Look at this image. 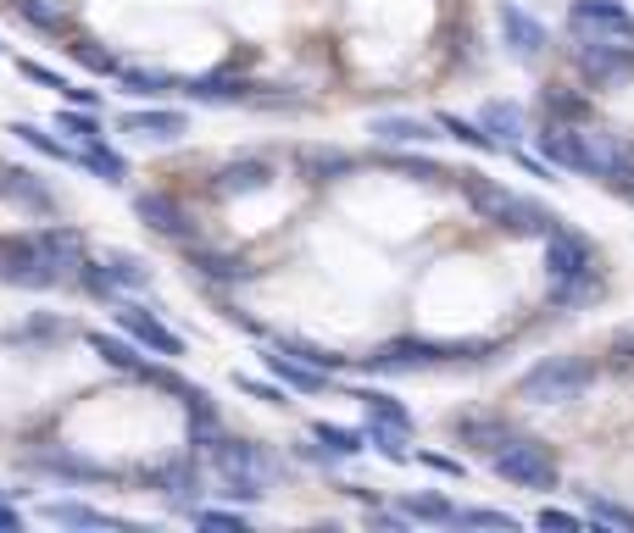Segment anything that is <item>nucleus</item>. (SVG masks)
Segmentation results:
<instances>
[{
  "label": "nucleus",
  "instance_id": "obj_48",
  "mask_svg": "<svg viewBox=\"0 0 634 533\" xmlns=\"http://www.w3.org/2000/svg\"><path fill=\"white\" fill-rule=\"evenodd\" d=\"M195 522H201V527H228V533L245 527V516H234V511H195Z\"/></svg>",
  "mask_w": 634,
  "mask_h": 533
},
{
  "label": "nucleus",
  "instance_id": "obj_45",
  "mask_svg": "<svg viewBox=\"0 0 634 533\" xmlns=\"http://www.w3.org/2000/svg\"><path fill=\"white\" fill-rule=\"evenodd\" d=\"M195 267L206 278H250V267L245 262H228V256H195Z\"/></svg>",
  "mask_w": 634,
  "mask_h": 533
},
{
  "label": "nucleus",
  "instance_id": "obj_44",
  "mask_svg": "<svg viewBox=\"0 0 634 533\" xmlns=\"http://www.w3.org/2000/svg\"><path fill=\"white\" fill-rule=\"evenodd\" d=\"M396 167H401L407 178H418V184H446V178H451L446 167H434V162H418V156H396Z\"/></svg>",
  "mask_w": 634,
  "mask_h": 533
},
{
  "label": "nucleus",
  "instance_id": "obj_51",
  "mask_svg": "<svg viewBox=\"0 0 634 533\" xmlns=\"http://www.w3.org/2000/svg\"><path fill=\"white\" fill-rule=\"evenodd\" d=\"M18 527H23V516H18L7 500H0V533H18Z\"/></svg>",
  "mask_w": 634,
  "mask_h": 533
},
{
  "label": "nucleus",
  "instance_id": "obj_40",
  "mask_svg": "<svg viewBox=\"0 0 634 533\" xmlns=\"http://www.w3.org/2000/svg\"><path fill=\"white\" fill-rule=\"evenodd\" d=\"M601 295V278H579V284H551V306H590Z\"/></svg>",
  "mask_w": 634,
  "mask_h": 533
},
{
  "label": "nucleus",
  "instance_id": "obj_15",
  "mask_svg": "<svg viewBox=\"0 0 634 533\" xmlns=\"http://www.w3.org/2000/svg\"><path fill=\"white\" fill-rule=\"evenodd\" d=\"M457 439H462L468 450H484V455H495V450H507L518 433H512L507 422H495V417H462V422H457Z\"/></svg>",
  "mask_w": 634,
  "mask_h": 533
},
{
  "label": "nucleus",
  "instance_id": "obj_34",
  "mask_svg": "<svg viewBox=\"0 0 634 533\" xmlns=\"http://www.w3.org/2000/svg\"><path fill=\"white\" fill-rule=\"evenodd\" d=\"M117 79H123L134 95H173V90H178L167 73H151V68H117Z\"/></svg>",
  "mask_w": 634,
  "mask_h": 533
},
{
  "label": "nucleus",
  "instance_id": "obj_30",
  "mask_svg": "<svg viewBox=\"0 0 634 533\" xmlns=\"http://www.w3.org/2000/svg\"><path fill=\"white\" fill-rule=\"evenodd\" d=\"M245 90L250 84H239V79H223V73H206V79H195L184 95L190 101H245Z\"/></svg>",
  "mask_w": 634,
  "mask_h": 533
},
{
  "label": "nucleus",
  "instance_id": "obj_16",
  "mask_svg": "<svg viewBox=\"0 0 634 533\" xmlns=\"http://www.w3.org/2000/svg\"><path fill=\"white\" fill-rule=\"evenodd\" d=\"M267 367H273L289 389H306V394L329 389V372H324V367H311V361H300L295 350H273V356H267Z\"/></svg>",
  "mask_w": 634,
  "mask_h": 533
},
{
  "label": "nucleus",
  "instance_id": "obj_32",
  "mask_svg": "<svg viewBox=\"0 0 634 533\" xmlns=\"http://www.w3.org/2000/svg\"><path fill=\"white\" fill-rule=\"evenodd\" d=\"M311 439H324L329 455H357L368 444V433H351V428H335V422H311Z\"/></svg>",
  "mask_w": 634,
  "mask_h": 533
},
{
  "label": "nucleus",
  "instance_id": "obj_2",
  "mask_svg": "<svg viewBox=\"0 0 634 533\" xmlns=\"http://www.w3.org/2000/svg\"><path fill=\"white\" fill-rule=\"evenodd\" d=\"M462 189H468V201L479 206V217L495 223V228H507V234H556V217H551L545 206H534V201H523V195H507V189L484 184L479 173H462Z\"/></svg>",
  "mask_w": 634,
  "mask_h": 533
},
{
  "label": "nucleus",
  "instance_id": "obj_28",
  "mask_svg": "<svg viewBox=\"0 0 634 533\" xmlns=\"http://www.w3.org/2000/svg\"><path fill=\"white\" fill-rule=\"evenodd\" d=\"M357 400H362V411H368V422H396V428H407V433H412V417H407V406H401L396 394H379V389H362Z\"/></svg>",
  "mask_w": 634,
  "mask_h": 533
},
{
  "label": "nucleus",
  "instance_id": "obj_17",
  "mask_svg": "<svg viewBox=\"0 0 634 533\" xmlns=\"http://www.w3.org/2000/svg\"><path fill=\"white\" fill-rule=\"evenodd\" d=\"M134 212H140V223H151L156 234H190L184 206H178V201H167V195H140V201H134Z\"/></svg>",
  "mask_w": 634,
  "mask_h": 533
},
{
  "label": "nucleus",
  "instance_id": "obj_39",
  "mask_svg": "<svg viewBox=\"0 0 634 533\" xmlns=\"http://www.w3.org/2000/svg\"><path fill=\"white\" fill-rule=\"evenodd\" d=\"M368 439L379 444V455L407 461V428H396V422H368Z\"/></svg>",
  "mask_w": 634,
  "mask_h": 533
},
{
  "label": "nucleus",
  "instance_id": "obj_10",
  "mask_svg": "<svg viewBox=\"0 0 634 533\" xmlns=\"http://www.w3.org/2000/svg\"><path fill=\"white\" fill-rule=\"evenodd\" d=\"M634 68V51L623 40H579V73L595 84H612Z\"/></svg>",
  "mask_w": 634,
  "mask_h": 533
},
{
  "label": "nucleus",
  "instance_id": "obj_47",
  "mask_svg": "<svg viewBox=\"0 0 634 533\" xmlns=\"http://www.w3.org/2000/svg\"><path fill=\"white\" fill-rule=\"evenodd\" d=\"M18 73H23L29 84H40V90H62V95H68V79H62V73H51V68H40V62H29V57L18 62Z\"/></svg>",
  "mask_w": 634,
  "mask_h": 533
},
{
  "label": "nucleus",
  "instance_id": "obj_36",
  "mask_svg": "<svg viewBox=\"0 0 634 533\" xmlns=\"http://www.w3.org/2000/svg\"><path fill=\"white\" fill-rule=\"evenodd\" d=\"M68 57H73L79 68H90V73H112V79H117V68H123V62H117V57H106L95 40H73V45H68Z\"/></svg>",
  "mask_w": 634,
  "mask_h": 533
},
{
  "label": "nucleus",
  "instance_id": "obj_21",
  "mask_svg": "<svg viewBox=\"0 0 634 533\" xmlns=\"http://www.w3.org/2000/svg\"><path fill=\"white\" fill-rule=\"evenodd\" d=\"M151 483H156L167 500H178V505H184V500L195 494V467H190L184 455H178V461L167 455V461H156V467H151Z\"/></svg>",
  "mask_w": 634,
  "mask_h": 533
},
{
  "label": "nucleus",
  "instance_id": "obj_12",
  "mask_svg": "<svg viewBox=\"0 0 634 533\" xmlns=\"http://www.w3.org/2000/svg\"><path fill=\"white\" fill-rule=\"evenodd\" d=\"M540 151L551 167H567V173H584V129H562V123H545L540 129Z\"/></svg>",
  "mask_w": 634,
  "mask_h": 533
},
{
  "label": "nucleus",
  "instance_id": "obj_31",
  "mask_svg": "<svg viewBox=\"0 0 634 533\" xmlns=\"http://www.w3.org/2000/svg\"><path fill=\"white\" fill-rule=\"evenodd\" d=\"M12 7H18L23 23H34L40 34H62V29H68V18H62L57 0H12Z\"/></svg>",
  "mask_w": 634,
  "mask_h": 533
},
{
  "label": "nucleus",
  "instance_id": "obj_35",
  "mask_svg": "<svg viewBox=\"0 0 634 533\" xmlns=\"http://www.w3.org/2000/svg\"><path fill=\"white\" fill-rule=\"evenodd\" d=\"M440 129H446L451 140H462V145H473V151H495V134H490L484 123H462V117H451V112H440Z\"/></svg>",
  "mask_w": 634,
  "mask_h": 533
},
{
  "label": "nucleus",
  "instance_id": "obj_33",
  "mask_svg": "<svg viewBox=\"0 0 634 533\" xmlns=\"http://www.w3.org/2000/svg\"><path fill=\"white\" fill-rule=\"evenodd\" d=\"M7 134H18V140L29 145V151H40V156H51V162H79V151H68V145H57V140H51V134H40L34 123H12Z\"/></svg>",
  "mask_w": 634,
  "mask_h": 533
},
{
  "label": "nucleus",
  "instance_id": "obj_27",
  "mask_svg": "<svg viewBox=\"0 0 634 533\" xmlns=\"http://www.w3.org/2000/svg\"><path fill=\"white\" fill-rule=\"evenodd\" d=\"M267 184V162H234L217 173V195H245V189H262Z\"/></svg>",
  "mask_w": 634,
  "mask_h": 533
},
{
  "label": "nucleus",
  "instance_id": "obj_14",
  "mask_svg": "<svg viewBox=\"0 0 634 533\" xmlns=\"http://www.w3.org/2000/svg\"><path fill=\"white\" fill-rule=\"evenodd\" d=\"M190 117L184 112H123V134H140V140H184Z\"/></svg>",
  "mask_w": 634,
  "mask_h": 533
},
{
  "label": "nucleus",
  "instance_id": "obj_38",
  "mask_svg": "<svg viewBox=\"0 0 634 533\" xmlns=\"http://www.w3.org/2000/svg\"><path fill=\"white\" fill-rule=\"evenodd\" d=\"M57 129H62L68 140H79V145L101 140V129H95V112H90V106H84V112H73V106H68V112H57Z\"/></svg>",
  "mask_w": 634,
  "mask_h": 533
},
{
  "label": "nucleus",
  "instance_id": "obj_29",
  "mask_svg": "<svg viewBox=\"0 0 634 533\" xmlns=\"http://www.w3.org/2000/svg\"><path fill=\"white\" fill-rule=\"evenodd\" d=\"M401 511H407V516H418V522L457 527V505H451V500H440V494H407V500H401Z\"/></svg>",
  "mask_w": 634,
  "mask_h": 533
},
{
  "label": "nucleus",
  "instance_id": "obj_26",
  "mask_svg": "<svg viewBox=\"0 0 634 533\" xmlns=\"http://www.w3.org/2000/svg\"><path fill=\"white\" fill-rule=\"evenodd\" d=\"M79 167H90L95 178H106V184H123L129 178V167H123V156H112L101 140H90V145H79Z\"/></svg>",
  "mask_w": 634,
  "mask_h": 533
},
{
  "label": "nucleus",
  "instance_id": "obj_3",
  "mask_svg": "<svg viewBox=\"0 0 634 533\" xmlns=\"http://www.w3.org/2000/svg\"><path fill=\"white\" fill-rule=\"evenodd\" d=\"M590 383H595V361H584V356H545V361H534L518 378V394L534 400V406H562V400H579Z\"/></svg>",
  "mask_w": 634,
  "mask_h": 533
},
{
  "label": "nucleus",
  "instance_id": "obj_5",
  "mask_svg": "<svg viewBox=\"0 0 634 533\" xmlns=\"http://www.w3.org/2000/svg\"><path fill=\"white\" fill-rule=\"evenodd\" d=\"M490 467L518 489H556V455L540 439H512L507 450L490 455Z\"/></svg>",
  "mask_w": 634,
  "mask_h": 533
},
{
  "label": "nucleus",
  "instance_id": "obj_46",
  "mask_svg": "<svg viewBox=\"0 0 634 533\" xmlns=\"http://www.w3.org/2000/svg\"><path fill=\"white\" fill-rule=\"evenodd\" d=\"M457 527H501V533H512L518 522L507 511H457Z\"/></svg>",
  "mask_w": 634,
  "mask_h": 533
},
{
  "label": "nucleus",
  "instance_id": "obj_9",
  "mask_svg": "<svg viewBox=\"0 0 634 533\" xmlns=\"http://www.w3.org/2000/svg\"><path fill=\"white\" fill-rule=\"evenodd\" d=\"M584 173L590 178H628L634 173V151L617 140V134H601V129H584Z\"/></svg>",
  "mask_w": 634,
  "mask_h": 533
},
{
  "label": "nucleus",
  "instance_id": "obj_49",
  "mask_svg": "<svg viewBox=\"0 0 634 533\" xmlns=\"http://www.w3.org/2000/svg\"><path fill=\"white\" fill-rule=\"evenodd\" d=\"M418 461H423V467H434V472H446V478H462V461H451V455H440V450H423Z\"/></svg>",
  "mask_w": 634,
  "mask_h": 533
},
{
  "label": "nucleus",
  "instance_id": "obj_11",
  "mask_svg": "<svg viewBox=\"0 0 634 533\" xmlns=\"http://www.w3.org/2000/svg\"><path fill=\"white\" fill-rule=\"evenodd\" d=\"M117 328L129 334V339H140L145 350H156V356H184V339L173 334V328H162L151 311H140V306H123L117 311Z\"/></svg>",
  "mask_w": 634,
  "mask_h": 533
},
{
  "label": "nucleus",
  "instance_id": "obj_42",
  "mask_svg": "<svg viewBox=\"0 0 634 533\" xmlns=\"http://www.w3.org/2000/svg\"><path fill=\"white\" fill-rule=\"evenodd\" d=\"M234 389H239V394H250V400H267V406H289V394H284L278 383H262V378H245V372L234 378Z\"/></svg>",
  "mask_w": 634,
  "mask_h": 533
},
{
  "label": "nucleus",
  "instance_id": "obj_43",
  "mask_svg": "<svg viewBox=\"0 0 634 533\" xmlns=\"http://www.w3.org/2000/svg\"><path fill=\"white\" fill-rule=\"evenodd\" d=\"M584 505H590V516L606 522V527H634V511H623V505H612V500H601V494H590Z\"/></svg>",
  "mask_w": 634,
  "mask_h": 533
},
{
  "label": "nucleus",
  "instance_id": "obj_24",
  "mask_svg": "<svg viewBox=\"0 0 634 533\" xmlns=\"http://www.w3.org/2000/svg\"><path fill=\"white\" fill-rule=\"evenodd\" d=\"M374 140H385V145H423V140H434V129L418 123V117H374Z\"/></svg>",
  "mask_w": 634,
  "mask_h": 533
},
{
  "label": "nucleus",
  "instance_id": "obj_4",
  "mask_svg": "<svg viewBox=\"0 0 634 533\" xmlns=\"http://www.w3.org/2000/svg\"><path fill=\"white\" fill-rule=\"evenodd\" d=\"M440 361H479V345H434V339H396L368 356V372H423Z\"/></svg>",
  "mask_w": 634,
  "mask_h": 533
},
{
  "label": "nucleus",
  "instance_id": "obj_8",
  "mask_svg": "<svg viewBox=\"0 0 634 533\" xmlns=\"http://www.w3.org/2000/svg\"><path fill=\"white\" fill-rule=\"evenodd\" d=\"M545 273H551V284L595 278V250H590V239H584V234H567V228L545 234Z\"/></svg>",
  "mask_w": 634,
  "mask_h": 533
},
{
  "label": "nucleus",
  "instance_id": "obj_37",
  "mask_svg": "<svg viewBox=\"0 0 634 533\" xmlns=\"http://www.w3.org/2000/svg\"><path fill=\"white\" fill-rule=\"evenodd\" d=\"M29 467H40V472H68V478H101V467H90V461H79V455H62V450H45V455H34Z\"/></svg>",
  "mask_w": 634,
  "mask_h": 533
},
{
  "label": "nucleus",
  "instance_id": "obj_19",
  "mask_svg": "<svg viewBox=\"0 0 634 533\" xmlns=\"http://www.w3.org/2000/svg\"><path fill=\"white\" fill-rule=\"evenodd\" d=\"M90 350L106 361V367H117V372H134V378H151V361L134 350V339L123 345V339H112V334H90Z\"/></svg>",
  "mask_w": 634,
  "mask_h": 533
},
{
  "label": "nucleus",
  "instance_id": "obj_22",
  "mask_svg": "<svg viewBox=\"0 0 634 533\" xmlns=\"http://www.w3.org/2000/svg\"><path fill=\"white\" fill-rule=\"evenodd\" d=\"M295 162H300V173H306V178H317V184H329V178H346V173L357 167L346 151H317V145H311V151H300Z\"/></svg>",
  "mask_w": 634,
  "mask_h": 533
},
{
  "label": "nucleus",
  "instance_id": "obj_23",
  "mask_svg": "<svg viewBox=\"0 0 634 533\" xmlns=\"http://www.w3.org/2000/svg\"><path fill=\"white\" fill-rule=\"evenodd\" d=\"M0 189H7L12 201H23V206H34V212H57L51 189H45V184H34V178H29V173H18V167H0Z\"/></svg>",
  "mask_w": 634,
  "mask_h": 533
},
{
  "label": "nucleus",
  "instance_id": "obj_25",
  "mask_svg": "<svg viewBox=\"0 0 634 533\" xmlns=\"http://www.w3.org/2000/svg\"><path fill=\"white\" fill-rule=\"evenodd\" d=\"M479 123L495 134V145H518V140H523V112H518V106H507V101H490Z\"/></svg>",
  "mask_w": 634,
  "mask_h": 533
},
{
  "label": "nucleus",
  "instance_id": "obj_20",
  "mask_svg": "<svg viewBox=\"0 0 634 533\" xmlns=\"http://www.w3.org/2000/svg\"><path fill=\"white\" fill-rule=\"evenodd\" d=\"M40 516L45 522H62V527H123L117 516H106V511H95L84 500H51V505H40Z\"/></svg>",
  "mask_w": 634,
  "mask_h": 533
},
{
  "label": "nucleus",
  "instance_id": "obj_50",
  "mask_svg": "<svg viewBox=\"0 0 634 533\" xmlns=\"http://www.w3.org/2000/svg\"><path fill=\"white\" fill-rule=\"evenodd\" d=\"M540 527H562V533H579V516H573V511H551V505H545V511H540Z\"/></svg>",
  "mask_w": 634,
  "mask_h": 533
},
{
  "label": "nucleus",
  "instance_id": "obj_1",
  "mask_svg": "<svg viewBox=\"0 0 634 533\" xmlns=\"http://www.w3.org/2000/svg\"><path fill=\"white\" fill-rule=\"evenodd\" d=\"M212 467L228 478V494L239 500H262L273 483H278V455L267 444H250V439H217L212 450Z\"/></svg>",
  "mask_w": 634,
  "mask_h": 533
},
{
  "label": "nucleus",
  "instance_id": "obj_18",
  "mask_svg": "<svg viewBox=\"0 0 634 533\" xmlns=\"http://www.w3.org/2000/svg\"><path fill=\"white\" fill-rule=\"evenodd\" d=\"M34 239H40V250L62 267V278H68L73 267H84V234H73V228H40Z\"/></svg>",
  "mask_w": 634,
  "mask_h": 533
},
{
  "label": "nucleus",
  "instance_id": "obj_6",
  "mask_svg": "<svg viewBox=\"0 0 634 533\" xmlns=\"http://www.w3.org/2000/svg\"><path fill=\"white\" fill-rule=\"evenodd\" d=\"M0 278L23 284V289H51V284H62V267L40 250L34 234H23V239H0Z\"/></svg>",
  "mask_w": 634,
  "mask_h": 533
},
{
  "label": "nucleus",
  "instance_id": "obj_13",
  "mask_svg": "<svg viewBox=\"0 0 634 533\" xmlns=\"http://www.w3.org/2000/svg\"><path fill=\"white\" fill-rule=\"evenodd\" d=\"M501 34H507L512 57H523V62H534V57L545 51V29H540L529 12H518V7H501Z\"/></svg>",
  "mask_w": 634,
  "mask_h": 533
},
{
  "label": "nucleus",
  "instance_id": "obj_41",
  "mask_svg": "<svg viewBox=\"0 0 634 533\" xmlns=\"http://www.w3.org/2000/svg\"><path fill=\"white\" fill-rule=\"evenodd\" d=\"M106 267H112V278L129 284V289H145V284H151V267H145L140 256H112Z\"/></svg>",
  "mask_w": 634,
  "mask_h": 533
},
{
  "label": "nucleus",
  "instance_id": "obj_7",
  "mask_svg": "<svg viewBox=\"0 0 634 533\" xmlns=\"http://www.w3.org/2000/svg\"><path fill=\"white\" fill-rule=\"evenodd\" d=\"M567 29L579 40H634V18L617 7V0H573Z\"/></svg>",
  "mask_w": 634,
  "mask_h": 533
}]
</instances>
